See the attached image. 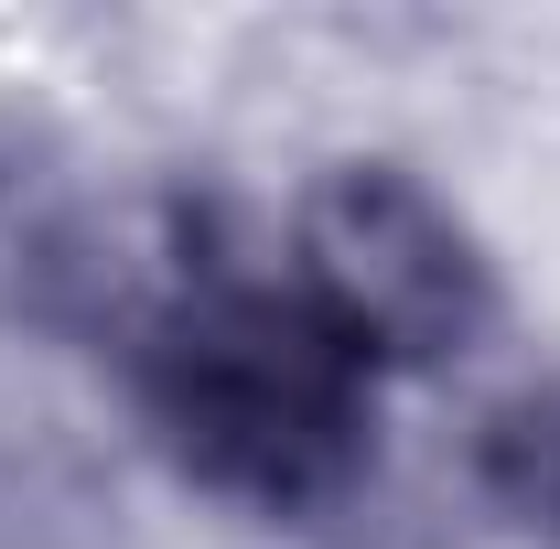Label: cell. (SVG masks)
<instances>
[{
  "label": "cell",
  "instance_id": "2",
  "mask_svg": "<svg viewBox=\"0 0 560 549\" xmlns=\"http://www.w3.org/2000/svg\"><path fill=\"white\" fill-rule=\"evenodd\" d=\"M291 280L366 344L377 377H431L495 335V259L399 162H335L280 226Z\"/></svg>",
  "mask_w": 560,
  "mask_h": 549
},
{
  "label": "cell",
  "instance_id": "3",
  "mask_svg": "<svg viewBox=\"0 0 560 549\" xmlns=\"http://www.w3.org/2000/svg\"><path fill=\"white\" fill-rule=\"evenodd\" d=\"M475 495L528 549H560V377H528L475 420Z\"/></svg>",
  "mask_w": 560,
  "mask_h": 549
},
{
  "label": "cell",
  "instance_id": "1",
  "mask_svg": "<svg viewBox=\"0 0 560 549\" xmlns=\"http://www.w3.org/2000/svg\"><path fill=\"white\" fill-rule=\"evenodd\" d=\"M130 410L173 475L259 517L313 528L377 464V366L291 280V259H184L130 313Z\"/></svg>",
  "mask_w": 560,
  "mask_h": 549
}]
</instances>
